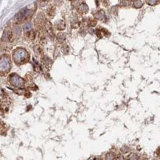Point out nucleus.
<instances>
[{
    "instance_id": "f257e3e1",
    "label": "nucleus",
    "mask_w": 160,
    "mask_h": 160,
    "mask_svg": "<svg viewBox=\"0 0 160 160\" xmlns=\"http://www.w3.org/2000/svg\"><path fill=\"white\" fill-rule=\"evenodd\" d=\"M13 58L16 64H23L28 61L29 54L25 49L18 48L14 50L13 53Z\"/></svg>"
},
{
    "instance_id": "f03ea898",
    "label": "nucleus",
    "mask_w": 160,
    "mask_h": 160,
    "mask_svg": "<svg viewBox=\"0 0 160 160\" xmlns=\"http://www.w3.org/2000/svg\"><path fill=\"white\" fill-rule=\"evenodd\" d=\"M10 69V60L7 55L0 58V73L6 74Z\"/></svg>"
},
{
    "instance_id": "7ed1b4c3",
    "label": "nucleus",
    "mask_w": 160,
    "mask_h": 160,
    "mask_svg": "<svg viewBox=\"0 0 160 160\" xmlns=\"http://www.w3.org/2000/svg\"><path fill=\"white\" fill-rule=\"evenodd\" d=\"M9 80L12 85H13L16 87L19 88H23L25 86V80L21 78L18 75L16 74H12L9 77Z\"/></svg>"
},
{
    "instance_id": "20e7f679",
    "label": "nucleus",
    "mask_w": 160,
    "mask_h": 160,
    "mask_svg": "<svg viewBox=\"0 0 160 160\" xmlns=\"http://www.w3.org/2000/svg\"><path fill=\"white\" fill-rule=\"evenodd\" d=\"M31 13H32V11L30 9H28L27 7H25L17 13V15L16 16V19H17V21L21 22V21L26 19L30 16H31Z\"/></svg>"
},
{
    "instance_id": "39448f33",
    "label": "nucleus",
    "mask_w": 160,
    "mask_h": 160,
    "mask_svg": "<svg viewBox=\"0 0 160 160\" xmlns=\"http://www.w3.org/2000/svg\"><path fill=\"white\" fill-rule=\"evenodd\" d=\"M97 35L99 38H102L103 36H106V35H108L109 33L108 32L105 30V29H101V30H97Z\"/></svg>"
},
{
    "instance_id": "423d86ee",
    "label": "nucleus",
    "mask_w": 160,
    "mask_h": 160,
    "mask_svg": "<svg viewBox=\"0 0 160 160\" xmlns=\"http://www.w3.org/2000/svg\"><path fill=\"white\" fill-rule=\"evenodd\" d=\"M11 38H12V32L9 30H5L2 36V39L4 41H10Z\"/></svg>"
},
{
    "instance_id": "0eeeda50",
    "label": "nucleus",
    "mask_w": 160,
    "mask_h": 160,
    "mask_svg": "<svg viewBox=\"0 0 160 160\" xmlns=\"http://www.w3.org/2000/svg\"><path fill=\"white\" fill-rule=\"evenodd\" d=\"M55 27L58 30H62L65 28V23H64V21L60 20L57 23H55Z\"/></svg>"
},
{
    "instance_id": "6e6552de",
    "label": "nucleus",
    "mask_w": 160,
    "mask_h": 160,
    "mask_svg": "<svg viewBox=\"0 0 160 160\" xmlns=\"http://www.w3.org/2000/svg\"><path fill=\"white\" fill-rule=\"evenodd\" d=\"M89 10V8H88V6L85 4V3H82L80 5V7H79V11L81 13H87V11Z\"/></svg>"
},
{
    "instance_id": "1a4fd4ad",
    "label": "nucleus",
    "mask_w": 160,
    "mask_h": 160,
    "mask_svg": "<svg viewBox=\"0 0 160 160\" xmlns=\"http://www.w3.org/2000/svg\"><path fill=\"white\" fill-rule=\"evenodd\" d=\"M95 17L97 19L99 20H103L105 17V13L103 10H100L98 12H97V13L95 15Z\"/></svg>"
},
{
    "instance_id": "9d476101",
    "label": "nucleus",
    "mask_w": 160,
    "mask_h": 160,
    "mask_svg": "<svg viewBox=\"0 0 160 160\" xmlns=\"http://www.w3.org/2000/svg\"><path fill=\"white\" fill-rule=\"evenodd\" d=\"M142 4H143V2L142 1H140V0H136V1H134V2L133 4V6L134 7H136V8H139V7H141L142 6Z\"/></svg>"
},
{
    "instance_id": "9b49d317",
    "label": "nucleus",
    "mask_w": 160,
    "mask_h": 160,
    "mask_svg": "<svg viewBox=\"0 0 160 160\" xmlns=\"http://www.w3.org/2000/svg\"><path fill=\"white\" fill-rule=\"evenodd\" d=\"M65 39H66V35L64 33H60V34L58 35V40L60 42L64 41Z\"/></svg>"
},
{
    "instance_id": "f8f14e48",
    "label": "nucleus",
    "mask_w": 160,
    "mask_h": 160,
    "mask_svg": "<svg viewBox=\"0 0 160 160\" xmlns=\"http://www.w3.org/2000/svg\"><path fill=\"white\" fill-rule=\"evenodd\" d=\"M145 1L150 5H156L159 3V0H145Z\"/></svg>"
},
{
    "instance_id": "ddd939ff",
    "label": "nucleus",
    "mask_w": 160,
    "mask_h": 160,
    "mask_svg": "<svg viewBox=\"0 0 160 160\" xmlns=\"http://www.w3.org/2000/svg\"><path fill=\"white\" fill-rule=\"evenodd\" d=\"M26 36L28 38L33 39L35 38V32H33V31H28V32L26 33Z\"/></svg>"
},
{
    "instance_id": "4468645a",
    "label": "nucleus",
    "mask_w": 160,
    "mask_h": 160,
    "mask_svg": "<svg viewBox=\"0 0 160 160\" xmlns=\"http://www.w3.org/2000/svg\"><path fill=\"white\" fill-rule=\"evenodd\" d=\"M97 22L95 20H89V26H92V27L95 26Z\"/></svg>"
},
{
    "instance_id": "2eb2a0df",
    "label": "nucleus",
    "mask_w": 160,
    "mask_h": 160,
    "mask_svg": "<svg viewBox=\"0 0 160 160\" xmlns=\"http://www.w3.org/2000/svg\"><path fill=\"white\" fill-rule=\"evenodd\" d=\"M138 158H139V157H137V155H136V154H134L130 155V157H129L130 160H138Z\"/></svg>"
},
{
    "instance_id": "dca6fc26",
    "label": "nucleus",
    "mask_w": 160,
    "mask_h": 160,
    "mask_svg": "<svg viewBox=\"0 0 160 160\" xmlns=\"http://www.w3.org/2000/svg\"><path fill=\"white\" fill-rule=\"evenodd\" d=\"M106 159L107 160H114V155L112 154H108L107 156H106Z\"/></svg>"
},
{
    "instance_id": "f3484780",
    "label": "nucleus",
    "mask_w": 160,
    "mask_h": 160,
    "mask_svg": "<svg viewBox=\"0 0 160 160\" xmlns=\"http://www.w3.org/2000/svg\"><path fill=\"white\" fill-rule=\"evenodd\" d=\"M54 12H55V9L53 7H52L51 9L50 8V10H49V15L50 16H53L54 15Z\"/></svg>"
},
{
    "instance_id": "a211bd4d",
    "label": "nucleus",
    "mask_w": 160,
    "mask_h": 160,
    "mask_svg": "<svg viewBox=\"0 0 160 160\" xmlns=\"http://www.w3.org/2000/svg\"><path fill=\"white\" fill-rule=\"evenodd\" d=\"M103 4L106 7H108V4H109V1L108 0H103Z\"/></svg>"
},
{
    "instance_id": "6ab92c4d",
    "label": "nucleus",
    "mask_w": 160,
    "mask_h": 160,
    "mask_svg": "<svg viewBox=\"0 0 160 160\" xmlns=\"http://www.w3.org/2000/svg\"><path fill=\"white\" fill-rule=\"evenodd\" d=\"M30 28H31V26H30V24H27V25H26L25 26V30H30Z\"/></svg>"
},
{
    "instance_id": "aec40b11",
    "label": "nucleus",
    "mask_w": 160,
    "mask_h": 160,
    "mask_svg": "<svg viewBox=\"0 0 160 160\" xmlns=\"http://www.w3.org/2000/svg\"><path fill=\"white\" fill-rule=\"evenodd\" d=\"M41 1H46V0H41Z\"/></svg>"
},
{
    "instance_id": "412c9836",
    "label": "nucleus",
    "mask_w": 160,
    "mask_h": 160,
    "mask_svg": "<svg viewBox=\"0 0 160 160\" xmlns=\"http://www.w3.org/2000/svg\"><path fill=\"white\" fill-rule=\"evenodd\" d=\"M130 1H136V0H130Z\"/></svg>"
}]
</instances>
